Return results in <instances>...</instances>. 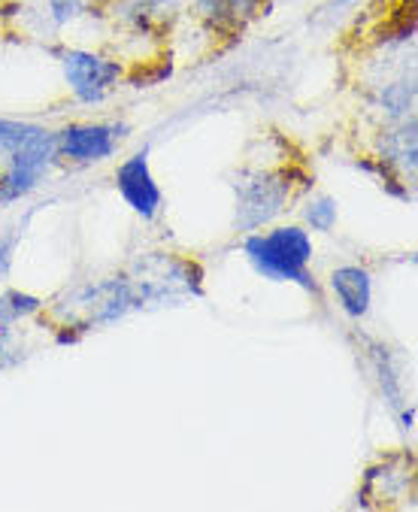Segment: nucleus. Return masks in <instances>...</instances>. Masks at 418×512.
<instances>
[{
    "mask_svg": "<svg viewBox=\"0 0 418 512\" xmlns=\"http://www.w3.org/2000/svg\"><path fill=\"white\" fill-rule=\"evenodd\" d=\"M252 267L276 282H297L306 291H316V279L309 276L312 240L303 228H273L267 234H252L243 246Z\"/></svg>",
    "mask_w": 418,
    "mask_h": 512,
    "instance_id": "f257e3e1",
    "label": "nucleus"
},
{
    "mask_svg": "<svg viewBox=\"0 0 418 512\" xmlns=\"http://www.w3.org/2000/svg\"><path fill=\"white\" fill-rule=\"evenodd\" d=\"M61 73L76 100L100 104V100H107L116 91L122 79V64L91 49H67L61 55Z\"/></svg>",
    "mask_w": 418,
    "mask_h": 512,
    "instance_id": "f03ea898",
    "label": "nucleus"
},
{
    "mask_svg": "<svg viewBox=\"0 0 418 512\" xmlns=\"http://www.w3.org/2000/svg\"><path fill=\"white\" fill-rule=\"evenodd\" d=\"M291 197V182L285 176L258 173L237 185V225L243 231H258L273 222Z\"/></svg>",
    "mask_w": 418,
    "mask_h": 512,
    "instance_id": "7ed1b4c3",
    "label": "nucleus"
},
{
    "mask_svg": "<svg viewBox=\"0 0 418 512\" xmlns=\"http://www.w3.org/2000/svg\"><path fill=\"white\" fill-rule=\"evenodd\" d=\"M128 134V125H67L58 140V155L76 161V164H91L110 158L119 146V140Z\"/></svg>",
    "mask_w": 418,
    "mask_h": 512,
    "instance_id": "20e7f679",
    "label": "nucleus"
},
{
    "mask_svg": "<svg viewBox=\"0 0 418 512\" xmlns=\"http://www.w3.org/2000/svg\"><path fill=\"white\" fill-rule=\"evenodd\" d=\"M116 185H119L122 197L128 200V207H131L140 219L152 222V219L161 213L164 197H161V188H158V182H155V176H152V170H149V152H146V149L137 152V155H131V158H125V161L119 164V170H116Z\"/></svg>",
    "mask_w": 418,
    "mask_h": 512,
    "instance_id": "39448f33",
    "label": "nucleus"
},
{
    "mask_svg": "<svg viewBox=\"0 0 418 512\" xmlns=\"http://www.w3.org/2000/svg\"><path fill=\"white\" fill-rule=\"evenodd\" d=\"M331 288L343 306V313L352 319H361L370 313L373 303V276L370 270L358 267V264H343L331 273Z\"/></svg>",
    "mask_w": 418,
    "mask_h": 512,
    "instance_id": "423d86ee",
    "label": "nucleus"
},
{
    "mask_svg": "<svg viewBox=\"0 0 418 512\" xmlns=\"http://www.w3.org/2000/svg\"><path fill=\"white\" fill-rule=\"evenodd\" d=\"M194 13L219 31H237L243 28L261 7V0H191Z\"/></svg>",
    "mask_w": 418,
    "mask_h": 512,
    "instance_id": "0eeeda50",
    "label": "nucleus"
},
{
    "mask_svg": "<svg viewBox=\"0 0 418 512\" xmlns=\"http://www.w3.org/2000/svg\"><path fill=\"white\" fill-rule=\"evenodd\" d=\"M337 200L328 197V194H316L309 203H306V210H303V219L312 231H322L328 234L334 225H337Z\"/></svg>",
    "mask_w": 418,
    "mask_h": 512,
    "instance_id": "6e6552de",
    "label": "nucleus"
},
{
    "mask_svg": "<svg viewBox=\"0 0 418 512\" xmlns=\"http://www.w3.org/2000/svg\"><path fill=\"white\" fill-rule=\"evenodd\" d=\"M85 10H88V0H46V19L55 28L76 22Z\"/></svg>",
    "mask_w": 418,
    "mask_h": 512,
    "instance_id": "1a4fd4ad",
    "label": "nucleus"
},
{
    "mask_svg": "<svg viewBox=\"0 0 418 512\" xmlns=\"http://www.w3.org/2000/svg\"><path fill=\"white\" fill-rule=\"evenodd\" d=\"M185 4H191V0H146V7H149L152 19L164 16V13H176V10L185 7Z\"/></svg>",
    "mask_w": 418,
    "mask_h": 512,
    "instance_id": "9d476101",
    "label": "nucleus"
},
{
    "mask_svg": "<svg viewBox=\"0 0 418 512\" xmlns=\"http://www.w3.org/2000/svg\"><path fill=\"white\" fill-rule=\"evenodd\" d=\"M10 258H13V240H4V243H0V276L7 273Z\"/></svg>",
    "mask_w": 418,
    "mask_h": 512,
    "instance_id": "9b49d317",
    "label": "nucleus"
}]
</instances>
